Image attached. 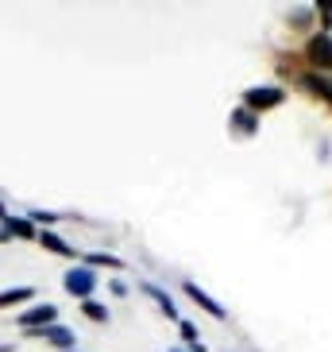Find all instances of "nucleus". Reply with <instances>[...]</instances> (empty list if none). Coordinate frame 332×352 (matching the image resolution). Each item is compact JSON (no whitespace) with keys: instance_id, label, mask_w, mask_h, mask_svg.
I'll use <instances>...</instances> for the list:
<instances>
[{"instance_id":"f03ea898","label":"nucleus","mask_w":332,"mask_h":352,"mask_svg":"<svg viewBox=\"0 0 332 352\" xmlns=\"http://www.w3.org/2000/svg\"><path fill=\"white\" fill-rule=\"evenodd\" d=\"M62 287H66L70 298H82L85 302L97 290V275L89 267H70V271H66V279H62Z\"/></svg>"},{"instance_id":"aec40b11","label":"nucleus","mask_w":332,"mask_h":352,"mask_svg":"<svg viewBox=\"0 0 332 352\" xmlns=\"http://www.w3.org/2000/svg\"><path fill=\"white\" fill-rule=\"evenodd\" d=\"M170 352H182V349H170Z\"/></svg>"},{"instance_id":"dca6fc26","label":"nucleus","mask_w":332,"mask_h":352,"mask_svg":"<svg viewBox=\"0 0 332 352\" xmlns=\"http://www.w3.org/2000/svg\"><path fill=\"white\" fill-rule=\"evenodd\" d=\"M85 263H104V267H120V259H116V256H89Z\"/></svg>"},{"instance_id":"20e7f679","label":"nucleus","mask_w":332,"mask_h":352,"mask_svg":"<svg viewBox=\"0 0 332 352\" xmlns=\"http://www.w3.org/2000/svg\"><path fill=\"white\" fill-rule=\"evenodd\" d=\"M54 318H58V310L51 302H43V306H32L27 314H20V325L23 329H47V325H54Z\"/></svg>"},{"instance_id":"4468645a","label":"nucleus","mask_w":332,"mask_h":352,"mask_svg":"<svg viewBox=\"0 0 332 352\" xmlns=\"http://www.w3.org/2000/svg\"><path fill=\"white\" fill-rule=\"evenodd\" d=\"M82 314H85L89 321H108V310H104L101 302H93V298H85V302H82Z\"/></svg>"},{"instance_id":"7ed1b4c3","label":"nucleus","mask_w":332,"mask_h":352,"mask_svg":"<svg viewBox=\"0 0 332 352\" xmlns=\"http://www.w3.org/2000/svg\"><path fill=\"white\" fill-rule=\"evenodd\" d=\"M305 54H309V63L317 66V70H332V35L329 32L313 35L309 47H305Z\"/></svg>"},{"instance_id":"f8f14e48","label":"nucleus","mask_w":332,"mask_h":352,"mask_svg":"<svg viewBox=\"0 0 332 352\" xmlns=\"http://www.w3.org/2000/svg\"><path fill=\"white\" fill-rule=\"evenodd\" d=\"M178 329H182V341L189 344V352H205V344H201V333H198V325H189V321H182Z\"/></svg>"},{"instance_id":"6e6552de","label":"nucleus","mask_w":332,"mask_h":352,"mask_svg":"<svg viewBox=\"0 0 332 352\" xmlns=\"http://www.w3.org/2000/svg\"><path fill=\"white\" fill-rule=\"evenodd\" d=\"M39 244H43L47 252H54V256H66V259H70V256H78V252H73L62 236H54V232H39Z\"/></svg>"},{"instance_id":"0eeeda50","label":"nucleus","mask_w":332,"mask_h":352,"mask_svg":"<svg viewBox=\"0 0 332 352\" xmlns=\"http://www.w3.org/2000/svg\"><path fill=\"white\" fill-rule=\"evenodd\" d=\"M139 290H143L147 298H155V302H158V310H163L166 318H178V306H174V298H170L166 290H158L155 283H139Z\"/></svg>"},{"instance_id":"9b49d317","label":"nucleus","mask_w":332,"mask_h":352,"mask_svg":"<svg viewBox=\"0 0 332 352\" xmlns=\"http://www.w3.org/2000/svg\"><path fill=\"white\" fill-rule=\"evenodd\" d=\"M4 232H8V236H12V232H16V236H23V240H27V236H35V228L27 225V221H23V217H12V213H8V217H4Z\"/></svg>"},{"instance_id":"f3484780","label":"nucleus","mask_w":332,"mask_h":352,"mask_svg":"<svg viewBox=\"0 0 332 352\" xmlns=\"http://www.w3.org/2000/svg\"><path fill=\"white\" fill-rule=\"evenodd\" d=\"M32 221H43V225H54L58 217H54V213H32Z\"/></svg>"},{"instance_id":"a211bd4d","label":"nucleus","mask_w":332,"mask_h":352,"mask_svg":"<svg viewBox=\"0 0 332 352\" xmlns=\"http://www.w3.org/2000/svg\"><path fill=\"white\" fill-rule=\"evenodd\" d=\"M290 23H298V28H301V23H309V12H294Z\"/></svg>"},{"instance_id":"6ab92c4d","label":"nucleus","mask_w":332,"mask_h":352,"mask_svg":"<svg viewBox=\"0 0 332 352\" xmlns=\"http://www.w3.org/2000/svg\"><path fill=\"white\" fill-rule=\"evenodd\" d=\"M0 217H8V213H4V206H0Z\"/></svg>"},{"instance_id":"39448f33","label":"nucleus","mask_w":332,"mask_h":352,"mask_svg":"<svg viewBox=\"0 0 332 352\" xmlns=\"http://www.w3.org/2000/svg\"><path fill=\"white\" fill-rule=\"evenodd\" d=\"M32 337H43V341H51V344H58L62 352H70V344H73V333L70 329H62V325H47V329H27Z\"/></svg>"},{"instance_id":"f257e3e1","label":"nucleus","mask_w":332,"mask_h":352,"mask_svg":"<svg viewBox=\"0 0 332 352\" xmlns=\"http://www.w3.org/2000/svg\"><path fill=\"white\" fill-rule=\"evenodd\" d=\"M282 97H286V94H282L278 85H255V89H248V94H244V109L259 116L263 109H274V104H282Z\"/></svg>"},{"instance_id":"1a4fd4ad","label":"nucleus","mask_w":332,"mask_h":352,"mask_svg":"<svg viewBox=\"0 0 332 352\" xmlns=\"http://www.w3.org/2000/svg\"><path fill=\"white\" fill-rule=\"evenodd\" d=\"M301 85H305V89H313L317 97H329V101H332V78H324V74H305V78H301Z\"/></svg>"},{"instance_id":"9d476101","label":"nucleus","mask_w":332,"mask_h":352,"mask_svg":"<svg viewBox=\"0 0 332 352\" xmlns=\"http://www.w3.org/2000/svg\"><path fill=\"white\" fill-rule=\"evenodd\" d=\"M232 124L239 128V132H259V116L255 113H248V109H236V113H232Z\"/></svg>"},{"instance_id":"2eb2a0df","label":"nucleus","mask_w":332,"mask_h":352,"mask_svg":"<svg viewBox=\"0 0 332 352\" xmlns=\"http://www.w3.org/2000/svg\"><path fill=\"white\" fill-rule=\"evenodd\" d=\"M317 12H321V23H324V32H329V28H332V0H321Z\"/></svg>"},{"instance_id":"ddd939ff","label":"nucleus","mask_w":332,"mask_h":352,"mask_svg":"<svg viewBox=\"0 0 332 352\" xmlns=\"http://www.w3.org/2000/svg\"><path fill=\"white\" fill-rule=\"evenodd\" d=\"M27 298H32V290H27V287L0 290V310H4V306H16V302H27Z\"/></svg>"},{"instance_id":"423d86ee","label":"nucleus","mask_w":332,"mask_h":352,"mask_svg":"<svg viewBox=\"0 0 332 352\" xmlns=\"http://www.w3.org/2000/svg\"><path fill=\"white\" fill-rule=\"evenodd\" d=\"M186 294H189L193 302H198V306H201L205 314H213V318H228V314H224V306H220L217 298H209V294L198 287V283H186Z\"/></svg>"}]
</instances>
